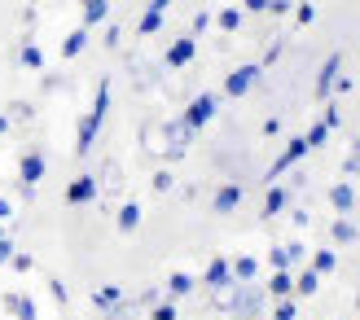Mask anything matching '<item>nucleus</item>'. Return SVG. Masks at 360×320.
Segmentation results:
<instances>
[{
	"mask_svg": "<svg viewBox=\"0 0 360 320\" xmlns=\"http://www.w3.org/2000/svg\"><path fill=\"white\" fill-rule=\"evenodd\" d=\"M312 268H316L321 276L334 272V268H338V255H334V251H316V255H312Z\"/></svg>",
	"mask_w": 360,
	"mask_h": 320,
	"instance_id": "obj_35",
	"label": "nucleus"
},
{
	"mask_svg": "<svg viewBox=\"0 0 360 320\" xmlns=\"http://www.w3.org/2000/svg\"><path fill=\"white\" fill-rule=\"evenodd\" d=\"M9 220H13V202L0 198V224H9Z\"/></svg>",
	"mask_w": 360,
	"mask_h": 320,
	"instance_id": "obj_50",
	"label": "nucleus"
},
{
	"mask_svg": "<svg viewBox=\"0 0 360 320\" xmlns=\"http://www.w3.org/2000/svg\"><path fill=\"white\" fill-rule=\"evenodd\" d=\"M321 123H326V128L334 132V128H338V123H343V110H338V105L330 101V105H326V114H321Z\"/></svg>",
	"mask_w": 360,
	"mask_h": 320,
	"instance_id": "obj_43",
	"label": "nucleus"
},
{
	"mask_svg": "<svg viewBox=\"0 0 360 320\" xmlns=\"http://www.w3.org/2000/svg\"><path fill=\"white\" fill-rule=\"evenodd\" d=\"M338 75H343V53H330V58L321 62V70H316V84H312V93H316L321 101H330V97H334V84H338Z\"/></svg>",
	"mask_w": 360,
	"mask_h": 320,
	"instance_id": "obj_7",
	"label": "nucleus"
},
{
	"mask_svg": "<svg viewBox=\"0 0 360 320\" xmlns=\"http://www.w3.org/2000/svg\"><path fill=\"white\" fill-rule=\"evenodd\" d=\"M150 185H154V193H172V189H176V175H172L167 167H158V171H154V180H150Z\"/></svg>",
	"mask_w": 360,
	"mask_h": 320,
	"instance_id": "obj_37",
	"label": "nucleus"
},
{
	"mask_svg": "<svg viewBox=\"0 0 360 320\" xmlns=\"http://www.w3.org/2000/svg\"><path fill=\"white\" fill-rule=\"evenodd\" d=\"M268 298H273V303H277V298H295V272H285V268H277L273 276H268Z\"/></svg>",
	"mask_w": 360,
	"mask_h": 320,
	"instance_id": "obj_15",
	"label": "nucleus"
},
{
	"mask_svg": "<svg viewBox=\"0 0 360 320\" xmlns=\"http://www.w3.org/2000/svg\"><path fill=\"white\" fill-rule=\"evenodd\" d=\"M330 237H334L338 246H352V241H360V228H356L347 215H338V220L330 224Z\"/></svg>",
	"mask_w": 360,
	"mask_h": 320,
	"instance_id": "obj_23",
	"label": "nucleus"
},
{
	"mask_svg": "<svg viewBox=\"0 0 360 320\" xmlns=\"http://www.w3.org/2000/svg\"><path fill=\"white\" fill-rule=\"evenodd\" d=\"M356 312H360V294H356Z\"/></svg>",
	"mask_w": 360,
	"mask_h": 320,
	"instance_id": "obj_55",
	"label": "nucleus"
},
{
	"mask_svg": "<svg viewBox=\"0 0 360 320\" xmlns=\"http://www.w3.org/2000/svg\"><path fill=\"white\" fill-rule=\"evenodd\" d=\"M303 140H308V149H321L330 140V128H326V123H312V128L303 132Z\"/></svg>",
	"mask_w": 360,
	"mask_h": 320,
	"instance_id": "obj_34",
	"label": "nucleus"
},
{
	"mask_svg": "<svg viewBox=\"0 0 360 320\" xmlns=\"http://www.w3.org/2000/svg\"><path fill=\"white\" fill-rule=\"evenodd\" d=\"M268 320H299V303L295 298H277L273 312H268Z\"/></svg>",
	"mask_w": 360,
	"mask_h": 320,
	"instance_id": "obj_32",
	"label": "nucleus"
},
{
	"mask_svg": "<svg viewBox=\"0 0 360 320\" xmlns=\"http://www.w3.org/2000/svg\"><path fill=\"white\" fill-rule=\"evenodd\" d=\"M224 312H229L233 320H264V316H268V290L259 286V281H238Z\"/></svg>",
	"mask_w": 360,
	"mask_h": 320,
	"instance_id": "obj_2",
	"label": "nucleus"
},
{
	"mask_svg": "<svg viewBox=\"0 0 360 320\" xmlns=\"http://www.w3.org/2000/svg\"><path fill=\"white\" fill-rule=\"evenodd\" d=\"M308 154H312V149H308V140H303V136H295V140H285V149H281V154L273 158V167L264 171V180H268V185H277L281 175L290 171V167H299V163H303V158H308Z\"/></svg>",
	"mask_w": 360,
	"mask_h": 320,
	"instance_id": "obj_3",
	"label": "nucleus"
},
{
	"mask_svg": "<svg viewBox=\"0 0 360 320\" xmlns=\"http://www.w3.org/2000/svg\"><path fill=\"white\" fill-rule=\"evenodd\" d=\"M290 220H295V228H308L312 215H308V211H290Z\"/></svg>",
	"mask_w": 360,
	"mask_h": 320,
	"instance_id": "obj_52",
	"label": "nucleus"
},
{
	"mask_svg": "<svg viewBox=\"0 0 360 320\" xmlns=\"http://www.w3.org/2000/svg\"><path fill=\"white\" fill-rule=\"evenodd\" d=\"M295 5H303V0H295Z\"/></svg>",
	"mask_w": 360,
	"mask_h": 320,
	"instance_id": "obj_57",
	"label": "nucleus"
},
{
	"mask_svg": "<svg viewBox=\"0 0 360 320\" xmlns=\"http://www.w3.org/2000/svg\"><path fill=\"white\" fill-rule=\"evenodd\" d=\"M259 79H264V66L259 62H246L238 70H229V75H224V97H246Z\"/></svg>",
	"mask_w": 360,
	"mask_h": 320,
	"instance_id": "obj_4",
	"label": "nucleus"
},
{
	"mask_svg": "<svg viewBox=\"0 0 360 320\" xmlns=\"http://www.w3.org/2000/svg\"><path fill=\"white\" fill-rule=\"evenodd\" d=\"M0 237H9V233H5V224H0Z\"/></svg>",
	"mask_w": 360,
	"mask_h": 320,
	"instance_id": "obj_54",
	"label": "nucleus"
},
{
	"mask_svg": "<svg viewBox=\"0 0 360 320\" xmlns=\"http://www.w3.org/2000/svg\"><path fill=\"white\" fill-rule=\"evenodd\" d=\"M229 268H233V281H259V259H255V255L229 259Z\"/></svg>",
	"mask_w": 360,
	"mask_h": 320,
	"instance_id": "obj_19",
	"label": "nucleus"
},
{
	"mask_svg": "<svg viewBox=\"0 0 360 320\" xmlns=\"http://www.w3.org/2000/svg\"><path fill=\"white\" fill-rule=\"evenodd\" d=\"M119 298H123V286H101V290H93V307L105 312V307H115Z\"/></svg>",
	"mask_w": 360,
	"mask_h": 320,
	"instance_id": "obj_30",
	"label": "nucleus"
},
{
	"mask_svg": "<svg viewBox=\"0 0 360 320\" xmlns=\"http://www.w3.org/2000/svg\"><path fill=\"white\" fill-rule=\"evenodd\" d=\"M5 312L13 320H35V303H31V294H5Z\"/></svg>",
	"mask_w": 360,
	"mask_h": 320,
	"instance_id": "obj_20",
	"label": "nucleus"
},
{
	"mask_svg": "<svg viewBox=\"0 0 360 320\" xmlns=\"http://www.w3.org/2000/svg\"><path fill=\"white\" fill-rule=\"evenodd\" d=\"M277 132H281V119H277V114L264 119V136H277Z\"/></svg>",
	"mask_w": 360,
	"mask_h": 320,
	"instance_id": "obj_51",
	"label": "nucleus"
},
{
	"mask_svg": "<svg viewBox=\"0 0 360 320\" xmlns=\"http://www.w3.org/2000/svg\"><path fill=\"white\" fill-rule=\"evenodd\" d=\"M277 58H281V40H273V44H268V53H264V62H259V66H273Z\"/></svg>",
	"mask_w": 360,
	"mask_h": 320,
	"instance_id": "obj_48",
	"label": "nucleus"
},
{
	"mask_svg": "<svg viewBox=\"0 0 360 320\" xmlns=\"http://www.w3.org/2000/svg\"><path fill=\"white\" fill-rule=\"evenodd\" d=\"M193 136H198V132L189 128L185 119H167V158H172V163H176V158H185V154H189Z\"/></svg>",
	"mask_w": 360,
	"mask_h": 320,
	"instance_id": "obj_8",
	"label": "nucleus"
},
{
	"mask_svg": "<svg viewBox=\"0 0 360 320\" xmlns=\"http://www.w3.org/2000/svg\"><path fill=\"white\" fill-rule=\"evenodd\" d=\"M316 290H321V272H316V268H303V272L295 276V294H299V298H312Z\"/></svg>",
	"mask_w": 360,
	"mask_h": 320,
	"instance_id": "obj_26",
	"label": "nucleus"
},
{
	"mask_svg": "<svg viewBox=\"0 0 360 320\" xmlns=\"http://www.w3.org/2000/svg\"><path fill=\"white\" fill-rule=\"evenodd\" d=\"M211 22H215V13H207V9H198V13H193V27H189V35H202V31H207Z\"/></svg>",
	"mask_w": 360,
	"mask_h": 320,
	"instance_id": "obj_39",
	"label": "nucleus"
},
{
	"mask_svg": "<svg viewBox=\"0 0 360 320\" xmlns=\"http://www.w3.org/2000/svg\"><path fill=\"white\" fill-rule=\"evenodd\" d=\"M119 40H123V31H119V22H110L105 27V48H119Z\"/></svg>",
	"mask_w": 360,
	"mask_h": 320,
	"instance_id": "obj_47",
	"label": "nucleus"
},
{
	"mask_svg": "<svg viewBox=\"0 0 360 320\" xmlns=\"http://www.w3.org/2000/svg\"><path fill=\"white\" fill-rule=\"evenodd\" d=\"M330 206L338 211V215H352V211H356V189H352V180H338L330 189Z\"/></svg>",
	"mask_w": 360,
	"mask_h": 320,
	"instance_id": "obj_16",
	"label": "nucleus"
},
{
	"mask_svg": "<svg viewBox=\"0 0 360 320\" xmlns=\"http://www.w3.org/2000/svg\"><path fill=\"white\" fill-rule=\"evenodd\" d=\"M150 320H180V307H176V298H158V303L150 307Z\"/></svg>",
	"mask_w": 360,
	"mask_h": 320,
	"instance_id": "obj_33",
	"label": "nucleus"
},
{
	"mask_svg": "<svg viewBox=\"0 0 360 320\" xmlns=\"http://www.w3.org/2000/svg\"><path fill=\"white\" fill-rule=\"evenodd\" d=\"M49 294H53V298H58V303H66V298H70V294H66V286H62V281H58V276H49Z\"/></svg>",
	"mask_w": 360,
	"mask_h": 320,
	"instance_id": "obj_45",
	"label": "nucleus"
},
{
	"mask_svg": "<svg viewBox=\"0 0 360 320\" xmlns=\"http://www.w3.org/2000/svg\"><path fill=\"white\" fill-rule=\"evenodd\" d=\"M158 27H163V9H154V5H146V13H141V22H136V31H141V35H154Z\"/></svg>",
	"mask_w": 360,
	"mask_h": 320,
	"instance_id": "obj_31",
	"label": "nucleus"
},
{
	"mask_svg": "<svg viewBox=\"0 0 360 320\" xmlns=\"http://www.w3.org/2000/svg\"><path fill=\"white\" fill-rule=\"evenodd\" d=\"M242 13H268V0H242Z\"/></svg>",
	"mask_w": 360,
	"mask_h": 320,
	"instance_id": "obj_49",
	"label": "nucleus"
},
{
	"mask_svg": "<svg viewBox=\"0 0 360 320\" xmlns=\"http://www.w3.org/2000/svg\"><path fill=\"white\" fill-rule=\"evenodd\" d=\"M312 18H316V9H312V0H303V5H295V22H299V27H308Z\"/></svg>",
	"mask_w": 360,
	"mask_h": 320,
	"instance_id": "obj_40",
	"label": "nucleus"
},
{
	"mask_svg": "<svg viewBox=\"0 0 360 320\" xmlns=\"http://www.w3.org/2000/svg\"><path fill=\"white\" fill-rule=\"evenodd\" d=\"M97 185H101V193H110V198H115V193H123V167L115 163V158H110V163L101 167V175H97Z\"/></svg>",
	"mask_w": 360,
	"mask_h": 320,
	"instance_id": "obj_18",
	"label": "nucleus"
},
{
	"mask_svg": "<svg viewBox=\"0 0 360 320\" xmlns=\"http://www.w3.org/2000/svg\"><path fill=\"white\" fill-rule=\"evenodd\" d=\"M202 286H207V290L233 286V268H229V259H224V255H215V259L207 263V276H202Z\"/></svg>",
	"mask_w": 360,
	"mask_h": 320,
	"instance_id": "obj_14",
	"label": "nucleus"
},
{
	"mask_svg": "<svg viewBox=\"0 0 360 320\" xmlns=\"http://www.w3.org/2000/svg\"><path fill=\"white\" fill-rule=\"evenodd\" d=\"M18 62H22L27 70H44V53H40V48L31 44V35H27L22 44H18Z\"/></svg>",
	"mask_w": 360,
	"mask_h": 320,
	"instance_id": "obj_27",
	"label": "nucleus"
},
{
	"mask_svg": "<svg viewBox=\"0 0 360 320\" xmlns=\"http://www.w3.org/2000/svg\"><path fill=\"white\" fill-rule=\"evenodd\" d=\"M13 119H18V123H31V119H35V105H31V101H13V105H9V123H13Z\"/></svg>",
	"mask_w": 360,
	"mask_h": 320,
	"instance_id": "obj_36",
	"label": "nucleus"
},
{
	"mask_svg": "<svg viewBox=\"0 0 360 320\" xmlns=\"http://www.w3.org/2000/svg\"><path fill=\"white\" fill-rule=\"evenodd\" d=\"M264 320H268V316H264Z\"/></svg>",
	"mask_w": 360,
	"mask_h": 320,
	"instance_id": "obj_58",
	"label": "nucleus"
},
{
	"mask_svg": "<svg viewBox=\"0 0 360 320\" xmlns=\"http://www.w3.org/2000/svg\"><path fill=\"white\" fill-rule=\"evenodd\" d=\"M193 290H198V281H193L189 272H172V276H167V294H172V298H189Z\"/></svg>",
	"mask_w": 360,
	"mask_h": 320,
	"instance_id": "obj_25",
	"label": "nucleus"
},
{
	"mask_svg": "<svg viewBox=\"0 0 360 320\" xmlns=\"http://www.w3.org/2000/svg\"><path fill=\"white\" fill-rule=\"evenodd\" d=\"M9 268H13V272H31V268H35V259H31V255H22V251H13Z\"/></svg>",
	"mask_w": 360,
	"mask_h": 320,
	"instance_id": "obj_41",
	"label": "nucleus"
},
{
	"mask_svg": "<svg viewBox=\"0 0 360 320\" xmlns=\"http://www.w3.org/2000/svg\"><path fill=\"white\" fill-rule=\"evenodd\" d=\"M215 110H220V97H215V93H198V97L185 105V114H180V119H185L193 132H202L207 123L215 119Z\"/></svg>",
	"mask_w": 360,
	"mask_h": 320,
	"instance_id": "obj_5",
	"label": "nucleus"
},
{
	"mask_svg": "<svg viewBox=\"0 0 360 320\" xmlns=\"http://www.w3.org/2000/svg\"><path fill=\"white\" fill-rule=\"evenodd\" d=\"M303 259H308V246H303V241H285V246H273V251H268V263H273V272H277V268L295 272Z\"/></svg>",
	"mask_w": 360,
	"mask_h": 320,
	"instance_id": "obj_10",
	"label": "nucleus"
},
{
	"mask_svg": "<svg viewBox=\"0 0 360 320\" xmlns=\"http://www.w3.org/2000/svg\"><path fill=\"white\" fill-rule=\"evenodd\" d=\"M343 175H347V180H352V175H360V140L352 145V154L343 158Z\"/></svg>",
	"mask_w": 360,
	"mask_h": 320,
	"instance_id": "obj_38",
	"label": "nucleus"
},
{
	"mask_svg": "<svg viewBox=\"0 0 360 320\" xmlns=\"http://www.w3.org/2000/svg\"><path fill=\"white\" fill-rule=\"evenodd\" d=\"M84 48H88V27H75V31L62 40V58H79Z\"/></svg>",
	"mask_w": 360,
	"mask_h": 320,
	"instance_id": "obj_28",
	"label": "nucleus"
},
{
	"mask_svg": "<svg viewBox=\"0 0 360 320\" xmlns=\"http://www.w3.org/2000/svg\"><path fill=\"white\" fill-rule=\"evenodd\" d=\"M105 18H110V0H84V22H79V27L93 31V27L105 22Z\"/></svg>",
	"mask_w": 360,
	"mask_h": 320,
	"instance_id": "obj_21",
	"label": "nucleus"
},
{
	"mask_svg": "<svg viewBox=\"0 0 360 320\" xmlns=\"http://www.w3.org/2000/svg\"><path fill=\"white\" fill-rule=\"evenodd\" d=\"M141 145H146V154H154V158H167V123H146L141 128Z\"/></svg>",
	"mask_w": 360,
	"mask_h": 320,
	"instance_id": "obj_12",
	"label": "nucleus"
},
{
	"mask_svg": "<svg viewBox=\"0 0 360 320\" xmlns=\"http://www.w3.org/2000/svg\"><path fill=\"white\" fill-rule=\"evenodd\" d=\"M136 316H141V307H136V298H128V294H123L115 307L101 312V320H136Z\"/></svg>",
	"mask_w": 360,
	"mask_h": 320,
	"instance_id": "obj_24",
	"label": "nucleus"
},
{
	"mask_svg": "<svg viewBox=\"0 0 360 320\" xmlns=\"http://www.w3.org/2000/svg\"><path fill=\"white\" fill-rule=\"evenodd\" d=\"M44 171H49V158H44L40 145H31L22 158H18V180H22V189H35L44 180Z\"/></svg>",
	"mask_w": 360,
	"mask_h": 320,
	"instance_id": "obj_6",
	"label": "nucleus"
},
{
	"mask_svg": "<svg viewBox=\"0 0 360 320\" xmlns=\"http://www.w3.org/2000/svg\"><path fill=\"white\" fill-rule=\"evenodd\" d=\"M238 206H242V185H238V180H229V185L215 189V198H211V211H215V215H233Z\"/></svg>",
	"mask_w": 360,
	"mask_h": 320,
	"instance_id": "obj_13",
	"label": "nucleus"
},
{
	"mask_svg": "<svg viewBox=\"0 0 360 320\" xmlns=\"http://www.w3.org/2000/svg\"><path fill=\"white\" fill-rule=\"evenodd\" d=\"M115 224H119V233H136V228H141V206L136 202H123L115 211Z\"/></svg>",
	"mask_w": 360,
	"mask_h": 320,
	"instance_id": "obj_22",
	"label": "nucleus"
},
{
	"mask_svg": "<svg viewBox=\"0 0 360 320\" xmlns=\"http://www.w3.org/2000/svg\"><path fill=\"white\" fill-rule=\"evenodd\" d=\"M9 132V114H0V136H5Z\"/></svg>",
	"mask_w": 360,
	"mask_h": 320,
	"instance_id": "obj_53",
	"label": "nucleus"
},
{
	"mask_svg": "<svg viewBox=\"0 0 360 320\" xmlns=\"http://www.w3.org/2000/svg\"><path fill=\"white\" fill-rule=\"evenodd\" d=\"M285 206H290V189H285V185H268V193H264V220L281 215Z\"/></svg>",
	"mask_w": 360,
	"mask_h": 320,
	"instance_id": "obj_17",
	"label": "nucleus"
},
{
	"mask_svg": "<svg viewBox=\"0 0 360 320\" xmlns=\"http://www.w3.org/2000/svg\"><path fill=\"white\" fill-rule=\"evenodd\" d=\"M193 58H198V35H180V40H172V44H167L163 66H167V70H180V66H189Z\"/></svg>",
	"mask_w": 360,
	"mask_h": 320,
	"instance_id": "obj_11",
	"label": "nucleus"
},
{
	"mask_svg": "<svg viewBox=\"0 0 360 320\" xmlns=\"http://www.w3.org/2000/svg\"><path fill=\"white\" fill-rule=\"evenodd\" d=\"M105 114H110V79H101V84H97L93 110H88V114L79 119V132H75V154H79V158H88V149L97 145V132H101Z\"/></svg>",
	"mask_w": 360,
	"mask_h": 320,
	"instance_id": "obj_1",
	"label": "nucleus"
},
{
	"mask_svg": "<svg viewBox=\"0 0 360 320\" xmlns=\"http://www.w3.org/2000/svg\"><path fill=\"white\" fill-rule=\"evenodd\" d=\"M158 298H163V294H158V286H150V290H141V294H136V307L146 312V307H154V303H158Z\"/></svg>",
	"mask_w": 360,
	"mask_h": 320,
	"instance_id": "obj_42",
	"label": "nucleus"
},
{
	"mask_svg": "<svg viewBox=\"0 0 360 320\" xmlns=\"http://www.w3.org/2000/svg\"><path fill=\"white\" fill-rule=\"evenodd\" d=\"M13 251H18V241H13V237H0V263H9Z\"/></svg>",
	"mask_w": 360,
	"mask_h": 320,
	"instance_id": "obj_46",
	"label": "nucleus"
},
{
	"mask_svg": "<svg viewBox=\"0 0 360 320\" xmlns=\"http://www.w3.org/2000/svg\"><path fill=\"white\" fill-rule=\"evenodd\" d=\"M97 198H101V185H97L93 171H84V175H75V180L66 185V202L70 206H88V202H97Z\"/></svg>",
	"mask_w": 360,
	"mask_h": 320,
	"instance_id": "obj_9",
	"label": "nucleus"
},
{
	"mask_svg": "<svg viewBox=\"0 0 360 320\" xmlns=\"http://www.w3.org/2000/svg\"><path fill=\"white\" fill-rule=\"evenodd\" d=\"M242 18H246V13H242L238 5H229V9H220V13H215V27H220L224 35H233V31L242 27Z\"/></svg>",
	"mask_w": 360,
	"mask_h": 320,
	"instance_id": "obj_29",
	"label": "nucleus"
},
{
	"mask_svg": "<svg viewBox=\"0 0 360 320\" xmlns=\"http://www.w3.org/2000/svg\"><path fill=\"white\" fill-rule=\"evenodd\" d=\"M31 5H44V0H31Z\"/></svg>",
	"mask_w": 360,
	"mask_h": 320,
	"instance_id": "obj_56",
	"label": "nucleus"
},
{
	"mask_svg": "<svg viewBox=\"0 0 360 320\" xmlns=\"http://www.w3.org/2000/svg\"><path fill=\"white\" fill-rule=\"evenodd\" d=\"M290 9H295V0H268V13L273 18H285Z\"/></svg>",
	"mask_w": 360,
	"mask_h": 320,
	"instance_id": "obj_44",
	"label": "nucleus"
}]
</instances>
